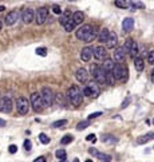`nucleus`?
<instances>
[{"instance_id":"1","label":"nucleus","mask_w":154,"mask_h":162,"mask_svg":"<svg viewBox=\"0 0 154 162\" xmlns=\"http://www.w3.org/2000/svg\"><path fill=\"white\" fill-rule=\"evenodd\" d=\"M77 38L79 40L85 43H91L92 40H95L98 38V31H96V28L91 24H85V26H82L81 28H78L77 30Z\"/></svg>"},{"instance_id":"2","label":"nucleus","mask_w":154,"mask_h":162,"mask_svg":"<svg viewBox=\"0 0 154 162\" xmlns=\"http://www.w3.org/2000/svg\"><path fill=\"white\" fill-rule=\"evenodd\" d=\"M66 95H67L69 102L71 104H74V106H79V104H82V102H83V93L81 91V89H79L78 86H71V87L67 90Z\"/></svg>"},{"instance_id":"3","label":"nucleus","mask_w":154,"mask_h":162,"mask_svg":"<svg viewBox=\"0 0 154 162\" xmlns=\"http://www.w3.org/2000/svg\"><path fill=\"white\" fill-rule=\"evenodd\" d=\"M90 70H91V74L92 77H94V81L98 83V85H104V83H107V73L104 71L100 66L98 64H92L91 67H90Z\"/></svg>"},{"instance_id":"4","label":"nucleus","mask_w":154,"mask_h":162,"mask_svg":"<svg viewBox=\"0 0 154 162\" xmlns=\"http://www.w3.org/2000/svg\"><path fill=\"white\" fill-rule=\"evenodd\" d=\"M111 74H113V77H114V79H117V81H126L127 79V67L123 66L122 63H115Z\"/></svg>"},{"instance_id":"5","label":"nucleus","mask_w":154,"mask_h":162,"mask_svg":"<svg viewBox=\"0 0 154 162\" xmlns=\"http://www.w3.org/2000/svg\"><path fill=\"white\" fill-rule=\"evenodd\" d=\"M31 104H32V108H34L35 113H40L44 108V103H43L42 95L39 93H32L31 94Z\"/></svg>"},{"instance_id":"6","label":"nucleus","mask_w":154,"mask_h":162,"mask_svg":"<svg viewBox=\"0 0 154 162\" xmlns=\"http://www.w3.org/2000/svg\"><path fill=\"white\" fill-rule=\"evenodd\" d=\"M40 95H42L44 106H51V104L54 103L55 94H54V91H52V89H50V87H43Z\"/></svg>"},{"instance_id":"7","label":"nucleus","mask_w":154,"mask_h":162,"mask_svg":"<svg viewBox=\"0 0 154 162\" xmlns=\"http://www.w3.org/2000/svg\"><path fill=\"white\" fill-rule=\"evenodd\" d=\"M16 108H18V113L24 115L28 113V108H30V103H28V99L24 97H20L18 98L16 100Z\"/></svg>"},{"instance_id":"8","label":"nucleus","mask_w":154,"mask_h":162,"mask_svg":"<svg viewBox=\"0 0 154 162\" xmlns=\"http://www.w3.org/2000/svg\"><path fill=\"white\" fill-rule=\"evenodd\" d=\"M47 19H48V8H46V7L38 8L36 16H35V22H36V24H39V26H40V24H44Z\"/></svg>"},{"instance_id":"9","label":"nucleus","mask_w":154,"mask_h":162,"mask_svg":"<svg viewBox=\"0 0 154 162\" xmlns=\"http://www.w3.org/2000/svg\"><path fill=\"white\" fill-rule=\"evenodd\" d=\"M12 107H14V103L9 97H3L0 99V111L4 113V114H9L12 111Z\"/></svg>"},{"instance_id":"10","label":"nucleus","mask_w":154,"mask_h":162,"mask_svg":"<svg viewBox=\"0 0 154 162\" xmlns=\"http://www.w3.org/2000/svg\"><path fill=\"white\" fill-rule=\"evenodd\" d=\"M20 16H22V14H20L19 11L14 9V11H11L9 14H7L5 19H4V23H5V26H14V24L18 22V19H19Z\"/></svg>"},{"instance_id":"11","label":"nucleus","mask_w":154,"mask_h":162,"mask_svg":"<svg viewBox=\"0 0 154 162\" xmlns=\"http://www.w3.org/2000/svg\"><path fill=\"white\" fill-rule=\"evenodd\" d=\"M92 55L96 60H103V59H107V51L103 46H96L94 50H92Z\"/></svg>"},{"instance_id":"12","label":"nucleus","mask_w":154,"mask_h":162,"mask_svg":"<svg viewBox=\"0 0 154 162\" xmlns=\"http://www.w3.org/2000/svg\"><path fill=\"white\" fill-rule=\"evenodd\" d=\"M22 19L26 24H30L34 22L35 19V12L32 8H24L23 12H22Z\"/></svg>"},{"instance_id":"13","label":"nucleus","mask_w":154,"mask_h":162,"mask_svg":"<svg viewBox=\"0 0 154 162\" xmlns=\"http://www.w3.org/2000/svg\"><path fill=\"white\" fill-rule=\"evenodd\" d=\"M75 78H77V81L79 83H86V82L89 81V73H87V70L86 68H78L77 73H75Z\"/></svg>"},{"instance_id":"14","label":"nucleus","mask_w":154,"mask_h":162,"mask_svg":"<svg viewBox=\"0 0 154 162\" xmlns=\"http://www.w3.org/2000/svg\"><path fill=\"white\" fill-rule=\"evenodd\" d=\"M133 28H134V19H131V18H126V19H123L122 22V30L123 32H129L133 31Z\"/></svg>"},{"instance_id":"15","label":"nucleus","mask_w":154,"mask_h":162,"mask_svg":"<svg viewBox=\"0 0 154 162\" xmlns=\"http://www.w3.org/2000/svg\"><path fill=\"white\" fill-rule=\"evenodd\" d=\"M87 87L90 89V91H91V97L92 98H98L99 97V94H100V87H99V85L96 83L95 81H91L87 85Z\"/></svg>"},{"instance_id":"16","label":"nucleus","mask_w":154,"mask_h":162,"mask_svg":"<svg viewBox=\"0 0 154 162\" xmlns=\"http://www.w3.org/2000/svg\"><path fill=\"white\" fill-rule=\"evenodd\" d=\"M151 139H154V131H150V133H147V134L138 137V138H137V143H138V145H145V143L150 142Z\"/></svg>"},{"instance_id":"17","label":"nucleus","mask_w":154,"mask_h":162,"mask_svg":"<svg viewBox=\"0 0 154 162\" xmlns=\"http://www.w3.org/2000/svg\"><path fill=\"white\" fill-rule=\"evenodd\" d=\"M92 50H94V48H90V47H85V48H82V51H81V59L83 60V62H89L90 59H91Z\"/></svg>"},{"instance_id":"18","label":"nucleus","mask_w":154,"mask_h":162,"mask_svg":"<svg viewBox=\"0 0 154 162\" xmlns=\"http://www.w3.org/2000/svg\"><path fill=\"white\" fill-rule=\"evenodd\" d=\"M117 43H118V35H117L115 32H110V38H109L107 43H106L107 48H114V50H115Z\"/></svg>"},{"instance_id":"19","label":"nucleus","mask_w":154,"mask_h":162,"mask_svg":"<svg viewBox=\"0 0 154 162\" xmlns=\"http://www.w3.org/2000/svg\"><path fill=\"white\" fill-rule=\"evenodd\" d=\"M125 56H126V54L122 51V47L114 50V60H115V62H118V63L125 62Z\"/></svg>"},{"instance_id":"20","label":"nucleus","mask_w":154,"mask_h":162,"mask_svg":"<svg viewBox=\"0 0 154 162\" xmlns=\"http://www.w3.org/2000/svg\"><path fill=\"white\" fill-rule=\"evenodd\" d=\"M89 153L91 155H94V157H96V158H100V159H103V161H110V155L102 154V153H99V151L96 150V149H94V147L89 149Z\"/></svg>"},{"instance_id":"21","label":"nucleus","mask_w":154,"mask_h":162,"mask_svg":"<svg viewBox=\"0 0 154 162\" xmlns=\"http://www.w3.org/2000/svg\"><path fill=\"white\" fill-rule=\"evenodd\" d=\"M109 38H110V31H109L107 28H103V30L99 32V35H98V40H99L100 43H107Z\"/></svg>"},{"instance_id":"22","label":"nucleus","mask_w":154,"mask_h":162,"mask_svg":"<svg viewBox=\"0 0 154 162\" xmlns=\"http://www.w3.org/2000/svg\"><path fill=\"white\" fill-rule=\"evenodd\" d=\"M114 66H115V63H114V60L113 59H104L103 62V66H102V68L106 71V73H111L113 68H114Z\"/></svg>"},{"instance_id":"23","label":"nucleus","mask_w":154,"mask_h":162,"mask_svg":"<svg viewBox=\"0 0 154 162\" xmlns=\"http://www.w3.org/2000/svg\"><path fill=\"white\" fill-rule=\"evenodd\" d=\"M73 20L75 24H82V22L85 20V14L82 11H77L73 14Z\"/></svg>"},{"instance_id":"24","label":"nucleus","mask_w":154,"mask_h":162,"mask_svg":"<svg viewBox=\"0 0 154 162\" xmlns=\"http://www.w3.org/2000/svg\"><path fill=\"white\" fill-rule=\"evenodd\" d=\"M70 19H73V16H71V12L67 9V11L64 12H62V15H60V19H59V22H60L62 26H64L67 22H69Z\"/></svg>"},{"instance_id":"25","label":"nucleus","mask_w":154,"mask_h":162,"mask_svg":"<svg viewBox=\"0 0 154 162\" xmlns=\"http://www.w3.org/2000/svg\"><path fill=\"white\" fill-rule=\"evenodd\" d=\"M134 67H135V70H137L138 73H142L143 67H145V62H143V59L137 56V58L134 59Z\"/></svg>"},{"instance_id":"26","label":"nucleus","mask_w":154,"mask_h":162,"mask_svg":"<svg viewBox=\"0 0 154 162\" xmlns=\"http://www.w3.org/2000/svg\"><path fill=\"white\" fill-rule=\"evenodd\" d=\"M133 43H134L133 39H126V40H125V44L122 46V51L125 52V54H130L131 47H133Z\"/></svg>"},{"instance_id":"27","label":"nucleus","mask_w":154,"mask_h":162,"mask_svg":"<svg viewBox=\"0 0 154 162\" xmlns=\"http://www.w3.org/2000/svg\"><path fill=\"white\" fill-rule=\"evenodd\" d=\"M117 141H118V139H117L114 135H110V134H106L102 137V142H106V143H114V142H117Z\"/></svg>"},{"instance_id":"28","label":"nucleus","mask_w":154,"mask_h":162,"mask_svg":"<svg viewBox=\"0 0 154 162\" xmlns=\"http://www.w3.org/2000/svg\"><path fill=\"white\" fill-rule=\"evenodd\" d=\"M75 26H77V24L74 23V20L70 19L69 22H67V23L63 26V27H64V30H66L67 32H71V31H74V30H75Z\"/></svg>"},{"instance_id":"29","label":"nucleus","mask_w":154,"mask_h":162,"mask_svg":"<svg viewBox=\"0 0 154 162\" xmlns=\"http://www.w3.org/2000/svg\"><path fill=\"white\" fill-rule=\"evenodd\" d=\"M55 155H56V158H58L59 161H64L66 157H67L66 150H63V149H58V150L55 151Z\"/></svg>"},{"instance_id":"30","label":"nucleus","mask_w":154,"mask_h":162,"mask_svg":"<svg viewBox=\"0 0 154 162\" xmlns=\"http://www.w3.org/2000/svg\"><path fill=\"white\" fill-rule=\"evenodd\" d=\"M137 54H138V44H137V42H134L133 43V47H131V51H130V56L133 59H135L137 58Z\"/></svg>"},{"instance_id":"31","label":"nucleus","mask_w":154,"mask_h":162,"mask_svg":"<svg viewBox=\"0 0 154 162\" xmlns=\"http://www.w3.org/2000/svg\"><path fill=\"white\" fill-rule=\"evenodd\" d=\"M73 141H74V137H73V135L67 134V135H64V137L60 139V143H62V145H69V143H71Z\"/></svg>"},{"instance_id":"32","label":"nucleus","mask_w":154,"mask_h":162,"mask_svg":"<svg viewBox=\"0 0 154 162\" xmlns=\"http://www.w3.org/2000/svg\"><path fill=\"white\" fill-rule=\"evenodd\" d=\"M90 126V121H83V122H79V123L77 125V130H85V129H87Z\"/></svg>"},{"instance_id":"33","label":"nucleus","mask_w":154,"mask_h":162,"mask_svg":"<svg viewBox=\"0 0 154 162\" xmlns=\"http://www.w3.org/2000/svg\"><path fill=\"white\" fill-rule=\"evenodd\" d=\"M129 4H130L131 8H139V9L145 8V4L142 1H129Z\"/></svg>"},{"instance_id":"34","label":"nucleus","mask_w":154,"mask_h":162,"mask_svg":"<svg viewBox=\"0 0 154 162\" xmlns=\"http://www.w3.org/2000/svg\"><path fill=\"white\" fill-rule=\"evenodd\" d=\"M39 141H40L43 145H47V143H50V138H48V137H47L44 133H40V134H39Z\"/></svg>"},{"instance_id":"35","label":"nucleus","mask_w":154,"mask_h":162,"mask_svg":"<svg viewBox=\"0 0 154 162\" xmlns=\"http://www.w3.org/2000/svg\"><path fill=\"white\" fill-rule=\"evenodd\" d=\"M66 125H67V121L60 119V121H55L54 123H52V126H54V127H63V126H66Z\"/></svg>"},{"instance_id":"36","label":"nucleus","mask_w":154,"mask_h":162,"mask_svg":"<svg viewBox=\"0 0 154 162\" xmlns=\"http://www.w3.org/2000/svg\"><path fill=\"white\" fill-rule=\"evenodd\" d=\"M115 5H117V7H119V8H126V7H129L130 4H129V1H122V0H117V1H115Z\"/></svg>"},{"instance_id":"37","label":"nucleus","mask_w":154,"mask_h":162,"mask_svg":"<svg viewBox=\"0 0 154 162\" xmlns=\"http://www.w3.org/2000/svg\"><path fill=\"white\" fill-rule=\"evenodd\" d=\"M36 55H40V56H46L47 55V50L44 47H39L36 48Z\"/></svg>"},{"instance_id":"38","label":"nucleus","mask_w":154,"mask_h":162,"mask_svg":"<svg viewBox=\"0 0 154 162\" xmlns=\"http://www.w3.org/2000/svg\"><path fill=\"white\" fill-rule=\"evenodd\" d=\"M147 62H149V64L154 66V51H150L147 54Z\"/></svg>"},{"instance_id":"39","label":"nucleus","mask_w":154,"mask_h":162,"mask_svg":"<svg viewBox=\"0 0 154 162\" xmlns=\"http://www.w3.org/2000/svg\"><path fill=\"white\" fill-rule=\"evenodd\" d=\"M31 147H32V142H31L30 139H26V141H24V149L27 151H30Z\"/></svg>"},{"instance_id":"40","label":"nucleus","mask_w":154,"mask_h":162,"mask_svg":"<svg viewBox=\"0 0 154 162\" xmlns=\"http://www.w3.org/2000/svg\"><path fill=\"white\" fill-rule=\"evenodd\" d=\"M52 12H54L55 15H62V8L59 5H54L52 7Z\"/></svg>"},{"instance_id":"41","label":"nucleus","mask_w":154,"mask_h":162,"mask_svg":"<svg viewBox=\"0 0 154 162\" xmlns=\"http://www.w3.org/2000/svg\"><path fill=\"white\" fill-rule=\"evenodd\" d=\"M114 77H113V74L111 73H107V83L109 85H114Z\"/></svg>"},{"instance_id":"42","label":"nucleus","mask_w":154,"mask_h":162,"mask_svg":"<svg viewBox=\"0 0 154 162\" xmlns=\"http://www.w3.org/2000/svg\"><path fill=\"white\" fill-rule=\"evenodd\" d=\"M86 141H89V142H96V137L94 134H89L87 137H86Z\"/></svg>"},{"instance_id":"43","label":"nucleus","mask_w":154,"mask_h":162,"mask_svg":"<svg viewBox=\"0 0 154 162\" xmlns=\"http://www.w3.org/2000/svg\"><path fill=\"white\" fill-rule=\"evenodd\" d=\"M82 93H83V97H91V91H90V89L87 87V86L83 89V91H82Z\"/></svg>"},{"instance_id":"44","label":"nucleus","mask_w":154,"mask_h":162,"mask_svg":"<svg viewBox=\"0 0 154 162\" xmlns=\"http://www.w3.org/2000/svg\"><path fill=\"white\" fill-rule=\"evenodd\" d=\"M8 151H9L11 154H15L16 151H18V146H16V145H11V146L8 147Z\"/></svg>"},{"instance_id":"45","label":"nucleus","mask_w":154,"mask_h":162,"mask_svg":"<svg viewBox=\"0 0 154 162\" xmlns=\"http://www.w3.org/2000/svg\"><path fill=\"white\" fill-rule=\"evenodd\" d=\"M99 115H102V113H100V111L92 113V114H90V115H89V119H92V118H98Z\"/></svg>"},{"instance_id":"46","label":"nucleus","mask_w":154,"mask_h":162,"mask_svg":"<svg viewBox=\"0 0 154 162\" xmlns=\"http://www.w3.org/2000/svg\"><path fill=\"white\" fill-rule=\"evenodd\" d=\"M34 162H46V158L44 157H39V158L34 159Z\"/></svg>"},{"instance_id":"47","label":"nucleus","mask_w":154,"mask_h":162,"mask_svg":"<svg viewBox=\"0 0 154 162\" xmlns=\"http://www.w3.org/2000/svg\"><path fill=\"white\" fill-rule=\"evenodd\" d=\"M129 102H130V98H127L126 100H123V103H122V107H123V108L126 107L127 104H129Z\"/></svg>"},{"instance_id":"48","label":"nucleus","mask_w":154,"mask_h":162,"mask_svg":"<svg viewBox=\"0 0 154 162\" xmlns=\"http://www.w3.org/2000/svg\"><path fill=\"white\" fill-rule=\"evenodd\" d=\"M4 126H5V121L0 118V127H4Z\"/></svg>"},{"instance_id":"49","label":"nucleus","mask_w":154,"mask_h":162,"mask_svg":"<svg viewBox=\"0 0 154 162\" xmlns=\"http://www.w3.org/2000/svg\"><path fill=\"white\" fill-rule=\"evenodd\" d=\"M151 82H154V68L151 70Z\"/></svg>"},{"instance_id":"50","label":"nucleus","mask_w":154,"mask_h":162,"mask_svg":"<svg viewBox=\"0 0 154 162\" xmlns=\"http://www.w3.org/2000/svg\"><path fill=\"white\" fill-rule=\"evenodd\" d=\"M4 8H5L4 5H0V12H3V11H4Z\"/></svg>"},{"instance_id":"51","label":"nucleus","mask_w":154,"mask_h":162,"mask_svg":"<svg viewBox=\"0 0 154 162\" xmlns=\"http://www.w3.org/2000/svg\"><path fill=\"white\" fill-rule=\"evenodd\" d=\"M85 162H92V161H91V159H87V161H85Z\"/></svg>"},{"instance_id":"52","label":"nucleus","mask_w":154,"mask_h":162,"mask_svg":"<svg viewBox=\"0 0 154 162\" xmlns=\"http://www.w3.org/2000/svg\"><path fill=\"white\" fill-rule=\"evenodd\" d=\"M0 31H1V23H0Z\"/></svg>"},{"instance_id":"53","label":"nucleus","mask_w":154,"mask_h":162,"mask_svg":"<svg viewBox=\"0 0 154 162\" xmlns=\"http://www.w3.org/2000/svg\"><path fill=\"white\" fill-rule=\"evenodd\" d=\"M103 162H110V161H103Z\"/></svg>"},{"instance_id":"54","label":"nucleus","mask_w":154,"mask_h":162,"mask_svg":"<svg viewBox=\"0 0 154 162\" xmlns=\"http://www.w3.org/2000/svg\"><path fill=\"white\" fill-rule=\"evenodd\" d=\"M153 123H154V119H153Z\"/></svg>"},{"instance_id":"55","label":"nucleus","mask_w":154,"mask_h":162,"mask_svg":"<svg viewBox=\"0 0 154 162\" xmlns=\"http://www.w3.org/2000/svg\"><path fill=\"white\" fill-rule=\"evenodd\" d=\"M0 99H1V98H0Z\"/></svg>"}]
</instances>
